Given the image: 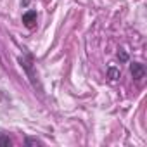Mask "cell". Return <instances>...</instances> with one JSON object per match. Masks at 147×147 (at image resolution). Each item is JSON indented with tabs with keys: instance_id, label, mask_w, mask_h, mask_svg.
I'll list each match as a JSON object with an SVG mask.
<instances>
[{
	"instance_id": "cell-1",
	"label": "cell",
	"mask_w": 147,
	"mask_h": 147,
	"mask_svg": "<svg viewBox=\"0 0 147 147\" xmlns=\"http://www.w3.org/2000/svg\"><path fill=\"white\" fill-rule=\"evenodd\" d=\"M19 64L21 67L24 69L26 76L31 83V87L38 92H42V85H40V80H38V75H36V67H35V61H33V55L30 52H24L21 57H19Z\"/></svg>"
},
{
	"instance_id": "cell-2",
	"label": "cell",
	"mask_w": 147,
	"mask_h": 147,
	"mask_svg": "<svg viewBox=\"0 0 147 147\" xmlns=\"http://www.w3.org/2000/svg\"><path fill=\"white\" fill-rule=\"evenodd\" d=\"M36 19H38L36 11H26V12L23 14V24H24L28 30H33V28L36 26Z\"/></svg>"
},
{
	"instance_id": "cell-7",
	"label": "cell",
	"mask_w": 147,
	"mask_h": 147,
	"mask_svg": "<svg viewBox=\"0 0 147 147\" xmlns=\"http://www.w3.org/2000/svg\"><path fill=\"white\" fill-rule=\"evenodd\" d=\"M118 57H119L121 62H126V61H128V54H126L125 50H119V52H118Z\"/></svg>"
},
{
	"instance_id": "cell-5",
	"label": "cell",
	"mask_w": 147,
	"mask_h": 147,
	"mask_svg": "<svg viewBox=\"0 0 147 147\" xmlns=\"http://www.w3.org/2000/svg\"><path fill=\"white\" fill-rule=\"evenodd\" d=\"M24 144H26V145H43L42 140L33 138V137H26V138H24Z\"/></svg>"
},
{
	"instance_id": "cell-3",
	"label": "cell",
	"mask_w": 147,
	"mask_h": 147,
	"mask_svg": "<svg viewBox=\"0 0 147 147\" xmlns=\"http://www.w3.org/2000/svg\"><path fill=\"white\" fill-rule=\"evenodd\" d=\"M130 73H131V76H133L137 82H140V80L145 76V67H144V64H140V62H131V64H130Z\"/></svg>"
},
{
	"instance_id": "cell-4",
	"label": "cell",
	"mask_w": 147,
	"mask_h": 147,
	"mask_svg": "<svg viewBox=\"0 0 147 147\" xmlns=\"http://www.w3.org/2000/svg\"><path fill=\"white\" fill-rule=\"evenodd\" d=\"M119 76H121V71H119V67H116V66H113V64H111V66L107 67V78H109L111 82H116Z\"/></svg>"
},
{
	"instance_id": "cell-6",
	"label": "cell",
	"mask_w": 147,
	"mask_h": 147,
	"mask_svg": "<svg viewBox=\"0 0 147 147\" xmlns=\"http://www.w3.org/2000/svg\"><path fill=\"white\" fill-rule=\"evenodd\" d=\"M0 145H5V147H9V145H12V140H11L7 135L0 133Z\"/></svg>"
}]
</instances>
